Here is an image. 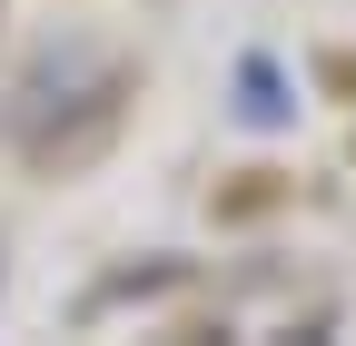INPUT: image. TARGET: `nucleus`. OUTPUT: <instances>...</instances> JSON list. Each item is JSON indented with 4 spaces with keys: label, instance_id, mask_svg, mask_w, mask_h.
I'll return each instance as SVG.
<instances>
[]
</instances>
